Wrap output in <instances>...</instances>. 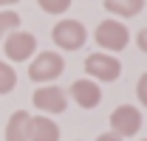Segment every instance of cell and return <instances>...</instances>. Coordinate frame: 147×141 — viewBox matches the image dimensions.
Listing matches in <instances>:
<instances>
[{
  "label": "cell",
  "mask_w": 147,
  "mask_h": 141,
  "mask_svg": "<svg viewBox=\"0 0 147 141\" xmlns=\"http://www.w3.org/2000/svg\"><path fill=\"white\" fill-rule=\"evenodd\" d=\"M3 51H6V56H9L11 62H26V59L34 56V51H37V37L28 34V31H14V34L6 37Z\"/></svg>",
  "instance_id": "6"
},
{
  "label": "cell",
  "mask_w": 147,
  "mask_h": 141,
  "mask_svg": "<svg viewBox=\"0 0 147 141\" xmlns=\"http://www.w3.org/2000/svg\"><path fill=\"white\" fill-rule=\"evenodd\" d=\"M71 99L82 110H93V107L102 102V90H99V85L93 79H76L71 85Z\"/></svg>",
  "instance_id": "8"
},
{
  "label": "cell",
  "mask_w": 147,
  "mask_h": 141,
  "mask_svg": "<svg viewBox=\"0 0 147 141\" xmlns=\"http://www.w3.org/2000/svg\"><path fill=\"white\" fill-rule=\"evenodd\" d=\"M20 28V14L17 11H0V40L6 34H14Z\"/></svg>",
  "instance_id": "13"
},
{
  "label": "cell",
  "mask_w": 147,
  "mask_h": 141,
  "mask_svg": "<svg viewBox=\"0 0 147 141\" xmlns=\"http://www.w3.org/2000/svg\"><path fill=\"white\" fill-rule=\"evenodd\" d=\"M11 3H20V0H0V6H11Z\"/></svg>",
  "instance_id": "18"
},
{
  "label": "cell",
  "mask_w": 147,
  "mask_h": 141,
  "mask_svg": "<svg viewBox=\"0 0 147 141\" xmlns=\"http://www.w3.org/2000/svg\"><path fill=\"white\" fill-rule=\"evenodd\" d=\"M136 96H139V102L147 107V73L139 76V85H136Z\"/></svg>",
  "instance_id": "15"
},
{
  "label": "cell",
  "mask_w": 147,
  "mask_h": 141,
  "mask_svg": "<svg viewBox=\"0 0 147 141\" xmlns=\"http://www.w3.org/2000/svg\"><path fill=\"white\" fill-rule=\"evenodd\" d=\"M144 141H147V138H144Z\"/></svg>",
  "instance_id": "19"
},
{
  "label": "cell",
  "mask_w": 147,
  "mask_h": 141,
  "mask_svg": "<svg viewBox=\"0 0 147 141\" xmlns=\"http://www.w3.org/2000/svg\"><path fill=\"white\" fill-rule=\"evenodd\" d=\"M31 141H59V127L45 116L31 119Z\"/></svg>",
  "instance_id": "10"
},
{
  "label": "cell",
  "mask_w": 147,
  "mask_h": 141,
  "mask_svg": "<svg viewBox=\"0 0 147 141\" xmlns=\"http://www.w3.org/2000/svg\"><path fill=\"white\" fill-rule=\"evenodd\" d=\"M96 141H122V136H116V133H102Z\"/></svg>",
  "instance_id": "17"
},
{
  "label": "cell",
  "mask_w": 147,
  "mask_h": 141,
  "mask_svg": "<svg viewBox=\"0 0 147 141\" xmlns=\"http://www.w3.org/2000/svg\"><path fill=\"white\" fill-rule=\"evenodd\" d=\"M105 9L116 17H136L144 9V0H105Z\"/></svg>",
  "instance_id": "11"
},
{
  "label": "cell",
  "mask_w": 147,
  "mask_h": 141,
  "mask_svg": "<svg viewBox=\"0 0 147 141\" xmlns=\"http://www.w3.org/2000/svg\"><path fill=\"white\" fill-rule=\"evenodd\" d=\"M14 85H17V73H14V68H11L9 62H0V96H3V93H11Z\"/></svg>",
  "instance_id": "12"
},
{
  "label": "cell",
  "mask_w": 147,
  "mask_h": 141,
  "mask_svg": "<svg viewBox=\"0 0 147 141\" xmlns=\"http://www.w3.org/2000/svg\"><path fill=\"white\" fill-rule=\"evenodd\" d=\"M37 3H40V9L48 11V14H62V11H68V6H71V0H37Z\"/></svg>",
  "instance_id": "14"
},
{
  "label": "cell",
  "mask_w": 147,
  "mask_h": 141,
  "mask_svg": "<svg viewBox=\"0 0 147 141\" xmlns=\"http://www.w3.org/2000/svg\"><path fill=\"white\" fill-rule=\"evenodd\" d=\"M42 113H65V107H68V96H65V90L57 88V85H45V88H37L34 99H31Z\"/></svg>",
  "instance_id": "7"
},
{
  "label": "cell",
  "mask_w": 147,
  "mask_h": 141,
  "mask_svg": "<svg viewBox=\"0 0 147 141\" xmlns=\"http://www.w3.org/2000/svg\"><path fill=\"white\" fill-rule=\"evenodd\" d=\"M110 130H113L116 136H122V138L136 136V133L142 130V113L133 105H119L110 113Z\"/></svg>",
  "instance_id": "5"
},
{
  "label": "cell",
  "mask_w": 147,
  "mask_h": 141,
  "mask_svg": "<svg viewBox=\"0 0 147 141\" xmlns=\"http://www.w3.org/2000/svg\"><path fill=\"white\" fill-rule=\"evenodd\" d=\"M85 73L99 79V82H116L122 73V62L116 56H108V54H91L85 59Z\"/></svg>",
  "instance_id": "4"
},
{
  "label": "cell",
  "mask_w": 147,
  "mask_h": 141,
  "mask_svg": "<svg viewBox=\"0 0 147 141\" xmlns=\"http://www.w3.org/2000/svg\"><path fill=\"white\" fill-rule=\"evenodd\" d=\"M136 42H139V48L147 54V28H142V31L136 34Z\"/></svg>",
  "instance_id": "16"
},
{
  "label": "cell",
  "mask_w": 147,
  "mask_h": 141,
  "mask_svg": "<svg viewBox=\"0 0 147 141\" xmlns=\"http://www.w3.org/2000/svg\"><path fill=\"white\" fill-rule=\"evenodd\" d=\"M93 40H96L105 51H122V48L127 45V40H130V31L125 28V23H119V20H102V23L96 26Z\"/></svg>",
  "instance_id": "3"
},
{
  "label": "cell",
  "mask_w": 147,
  "mask_h": 141,
  "mask_svg": "<svg viewBox=\"0 0 147 141\" xmlns=\"http://www.w3.org/2000/svg\"><path fill=\"white\" fill-rule=\"evenodd\" d=\"M6 141H31V116L26 110L11 113L6 124Z\"/></svg>",
  "instance_id": "9"
},
{
  "label": "cell",
  "mask_w": 147,
  "mask_h": 141,
  "mask_svg": "<svg viewBox=\"0 0 147 141\" xmlns=\"http://www.w3.org/2000/svg\"><path fill=\"white\" fill-rule=\"evenodd\" d=\"M51 37H54V42L62 51H76V48L85 45L88 31H85V26L79 20H59L54 26V31H51Z\"/></svg>",
  "instance_id": "2"
},
{
  "label": "cell",
  "mask_w": 147,
  "mask_h": 141,
  "mask_svg": "<svg viewBox=\"0 0 147 141\" xmlns=\"http://www.w3.org/2000/svg\"><path fill=\"white\" fill-rule=\"evenodd\" d=\"M62 70H65V59L59 54L40 51V56H34L31 65H28V79H34V82H51Z\"/></svg>",
  "instance_id": "1"
}]
</instances>
